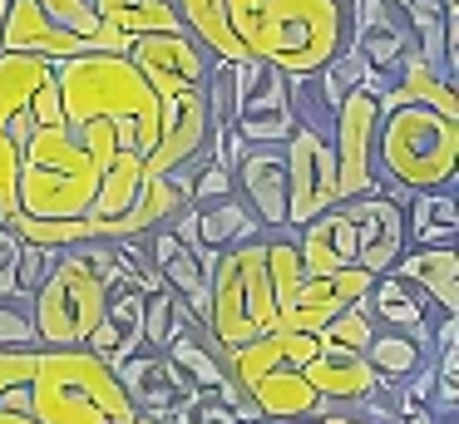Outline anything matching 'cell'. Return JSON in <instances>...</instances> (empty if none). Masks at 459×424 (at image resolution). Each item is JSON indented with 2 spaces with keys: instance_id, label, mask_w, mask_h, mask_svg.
<instances>
[{
  "instance_id": "44dd1931",
  "label": "cell",
  "mask_w": 459,
  "mask_h": 424,
  "mask_svg": "<svg viewBox=\"0 0 459 424\" xmlns=\"http://www.w3.org/2000/svg\"><path fill=\"white\" fill-rule=\"evenodd\" d=\"M297 252L307 276H336L346 266H356V222L346 217V207L311 217L307 227H297Z\"/></svg>"
},
{
  "instance_id": "7402d4cb",
  "label": "cell",
  "mask_w": 459,
  "mask_h": 424,
  "mask_svg": "<svg viewBox=\"0 0 459 424\" xmlns=\"http://www.w3.org/2000/svg\"><path fill=\"white\" fill-rule=\"evenodd\" d=\"M143 173H149V168H143V153H139V148H119V153H114V163L104 168V177H100V193H94V207H90L94 242H109L114 222H119V217L134 207V197H139Z\"/></svg>"
},
{
  "instance_id": "2e32d148",
  "label": "cell",
  "mask_w": 459,
  "mask_h": 424,
  "mask_svg": "<svg viewBox=\"0 0 459 424\" xmlns=\"http://www.w3.org/2000/svg\"><path fill=\"white\" fill-rule=\"evenodd\" d=\"M341 207L356 222V266L370 276H385L395 266V256L405 252V207L390 203L385 193L356 197V203H341Z\"/></svg>"
},
{
  "instance_id": "30bf717a",
  "label": "cell",
  "mask_w": 459,
  "mask_h": 424,
  "mask_svg": "<svg viewBox=\"0 0 459 424\" xmlns=\"http://www.w3.org/2000/svg\"><path fill=\"white\" fill-rule=\"evenodd\" d=\"M376 134H380V104L366 89H351L331 114V158H336V197L380 193V163H376Z\"/></svg>"
},
{
  "instance_id": "8d00e7d4",
  "label": "cell",
  "mask_w": 459,
  "mask_h": 424,
  "mask_svg": "<svg viewBox=\"0 0 459 424\" xmlns=\"http://www.w3.org/2000/svg\"><path fill=\"white\" fill-rule=\"evenodd\" d=\"M439 10H459V0H439Z\"/></svg>"
},
{
  "instance_id": "d4e9b609",
  "label": "cell",
  "mask_w": 459,
  "mask_h": 424,
  "mask_svg": "<svg viewBox=\"0 0 459 424\" xmlns=\"http://www.w3.org/2000/svg\"><path fill=\"white\" fill-rule=\"evenodd\" d=\"M366 365L376 370L380 385H400L405 375H415V370L429 365V335H410V331H385V325H376V335H370V345H366Z\"/></svg>"
},
{
  "instance_id": "3957f363",
  "label": "cell",
  "mask_w": 459,
  "mask_h": 424,
  "mask_svg": "<svg viewBox=\"0 0 459 424\" xmlns=\"http://www.w3.org/2000/svg\"><path fill=\"white\" fill-rule=\"evenodd\" d=\"M55 84H60L65 128H84V124L109 118V124L124 128V138H129L143 158L153 153L163 108H159V99H153V89L143 84V74L124 55L60 59V65H55Z\"/></svg>"
},
{
  "instance_id": "ba28073f",
  "label": "cell",
  "mask_w": 459,
  "mask_h": 424,
  "mask_svg": "<svg viewBox=\"0 0 459 424\" xmlns=\"http://www.w3.org/2000/svg\"><path fill=\"white\" fill-rule=\"evenodd\" d=\"M30 306H35L40 350H84V341L109 311V286L94 276L84 247H74V252H60L55 272L30 296Z\"/></svg>"
},
{
  "instance_id": "cb8c5ba5",
  "label": "cell",
  "mask_w": 459,
  "mask_h": 424,
  "mask_svg": "<svg viewBox=\"0 0 459 424\" xmlns=\"http://www.w3.org/2000/svg\"><path fill=\"white\" fill-rule=\"evenodd\" d=\"M459 242V203L455 193H415L405 203V247H455Z\"/></svg>"
},
{
  "instance_id": "9a60e30c",
  "label": "cell",
  "mask_w": 459,
  "mask_h": 424,
  "mask_svg": "<svg viewBox=\"0 0 459 424\" xmlns=\"http://www.w3.org/2000/svg\"><path fill=\"white\" fill-rule=\"evenodd\" d=\"M376 286V276L360 272V266H346L336 276H307L297 291V301L281 311L277 331H297V335H321L331 321H336L346 306L366 301V291Z\"/></svg>"
},
{
  "instance_id": "d6a6232c",
  "label": "cell",
  "mask_w": 459,
  "mask_h": 424,
  "mask_svg": "<svg viewBox=\"0 0 459 424\" xmlns=\"http://www.w3.org/2000/svg\"><path fill=\"white\" fill-rule=\"evenodd\" d=\"M15 256H21V237L0 227V296H15Z\"/></svg>"
},
{
  "instance_id": "836d02e7",
  "label": "cell",
  "mask_w": 459,
  "mask_h": 424,
  "mask_svg": "<svg viewBox=\"0 0 459 424\" xmlns=\"http://www.w3.org/2000/svg\"><path fill=\"white\" fill-rule=\"evenodd\" d=\"M321 424H366V420H356L351 410H326V414H321Z\"/></svg>"
},
{
  "instance_id": "9c48e42d",
  "label": "cell",
  "mask_w": 459,
  "mask_h": 424,
  "mask_svg": "<svg viewBox=\"0 0 459 424\" xmlns=\"http://www.w3.org/2000/svg\"><path fill=\"white\" fill-rule=\"evenodd\" d=\"M50 79V59L0 55V227L15 217V173L35 134V89Z\"/></svg>"
},
{
  "instance_id": "74e56055",
  "label": "cell",
  "mask_w": 459,
  "mask_h": 424,
  "mask_svg": "<svg viewBox=\"0 0 459 424\" xmlns=\"http://www.w3.org/2000/svg\"><path fill=\"white\" fill-rule=\"evenodd\" d=\"M5 5H11V0H0V20H5Z\"/></svg>"
},
{
  "instance_id": "5b68a950",
  "label": "cell",
  "mask_w": 459,
  "mask_h": 424,
  "mask_svg": "<svg viewBox=\"0 0 459 424\" xmlns=\"http://www.w3.org/2000/svg\"><path fill=\"white\" fill-rule=\"evenodd\" d=\"M35 424H134V404L119 375L90 350H35L30 375Z\"/></svg>"
},
{
  "instance_id": "4316f807",
  "label": "cell",
  "mask_w": 459,
  "mask_h": 424,
  "mask_svg": "<svg viewBox=\"0 0 459 424\" xmlns=\"http://www.w3.org/2000/svg\"><path fill=\"white\" fill-rule=\"evenodd\" d=\"M262 256H267V276H272L277 311H287V306L297 301L301 281H307V272H301V252H297V232H267L262 237Z\"/></svg>"
},
{
  "instance_id": "5bb4252c",
  "label": "cell",
  "mask_w": 459,
  "mask_h": 424,
  "mask_svg": "<svg viewBox=\"0 0 459 424\" xmlns=\"http://www.w3.org/2000/svg\"><path fill=\"white\" fill-rule=\"evenodd\" d=\"M232 193L238 203L252 212V222L262 232H291L287 227V163H281V148H257L232 163Z\"/></svg>"
},
{
  "instance_id": "ffe728a7",
  "label": "cell",
  "mask_w": 459,
  "mask_h": 424,
  "mask_svg": "<svg viewBox=\"0 0 459 424\" xmlns=\"http://www.w3.org/2000/svg\"><path fill=\"white\" fill-rule=\"evenodd\" d=\"M301 375H307V385L316 390V400L326 404V410H346V404H360V400H370V394L380 390V380L366 365V355L326 350V345L311 355Z\"/></svg>"
},
{
  "instance_id": "52a82bcc",
  "label": "cell",
  "mask_w": 459,
  "mask_h": 424,
  "mask_svg": "<svg viewBox=\"0 0 459 424\" xmlns=\"http://www.w3.org/2000/svg\"><path fill=\"white\" fill-rule=\"evenodd\" d=\"M277 296H272V276H267V256H262V237L257 242H238L222 247L218 266L208 272V331L212 350L232 355L242 345L262 341L267 331H277Z\"/></svg>"
},
{
  "instance_id": "6da1fadb",
  "label": "cell",
  "mask_w": 459,
  "mask_h": 424,
  "mask_svg": "<svg viewBox=\"0 0 459 424\" xmlns=\"http://www.w3.org/2000/svg\"><path fill=\"white\" fill-rule=\"evenodd\" d=\"M119 148L134 143L109 118L84 128H65V124L35 128L21 153V173H15V217H35V222L90 217L100 177Z\"/></svg>"
},
{
  "instance_id": "83f0119b",
  "label": "cell",
  "mask_w": 459,
  "mask_h": 424,
  "mask_svg": "<svg viewBox=\"0 0 459 424\" xmlns=\"http://www.w3.org/2000/svg\"><path fill=\"white\" fill-rule=\"evenodd\" d=\"M370 335H376V321H370V311H366V301H356V306H346V311L336 316V321L326 325V331L316 335L326 350H346V355H366V345H370Z\"/></svg>"
},
{
  "instance_id": "7c38bea8",
  "label": "cell",
  "mask_w": 459,
  "mask_h": 424,
  "mask_svg": "<svg viewBox=\"0 0 459 424\" xmlns=\"http://www.w3.org/2000/svg\"><path fill=\"white\" fill-rule=\"evenodd\" d=\"M297 128V108H291V79L267 65H238V114H232V134L242 143L257 148H281Z\"/></svg>"
},
{
  "instance_id": "d6986e66",
  "label": "cell",
  "mask_w": 459,
  "mask_h": 424,
  "mask_svg": "<svg viewBox=\"0 0 459 424\" xmlns=\"http://www.w3.org/2000/svg\"><path fill=\"white\" fill-rule=\"evenodd\" d=\"M385 276L415 286L439 316H459V252L455 247H405Z\"/></svg>"
},
{
  "instance_id": "4dcf8cb0",
  "label": "cell",
  "mask_w": 459,
  "mask_h": 424,
  "mask_svg": "<svg viewBox=\"0 0 459 424\" xmlns=\"http://www.w3.org/2000/svg\"><path fill=\"white\" fill-rule=\"evenodd\" d=\"M60 252H45V247L21 242V256H15V296H35L45 286V276L55 272Z\"/></svg>"
},
{
  "instance_id": "8fae6325",
  "label": "cell",
  "mask_w": 459,
  "mask_h": 424,
  "mask_svg": "<svg viewBox=\"0 0 459 424\" xmlns=\"http://www.w3.org/2000/svg\"><path fill=\"white\" fill-rule=\"evenodd\" d=\"M281 163H287V227L291 232L341 203L331 134H321V128H311V124H297L291 138L281 143Z\"/></svg>"
},
{
  "instance_id": "4fadbf2b",
  "label": "cell",
  "mask_w": 459,
  "mask_h": 424,
  "mask_svg": "<svg viewBox=\"0 0 459 424\" xmlns=\"http://www.w3.org/2000/svg\"><path fill=\"white\" fill-rule=\"evenodd\" d=\"M124 59L143 74V84L153 89L159 104L163 99L188 94V89H203L208 84V65H212L188 30H173V35H139L129 49H124Z\"/></svg>"
},
{
  "instance_id": "e575fe53",
  "label": "cell",
  "mask_w": 459,
  "mask_h": 424,
  "mask_svg": "<svg viewBox=\"0 0 459 424\" xmlns=\"http://www.w3.org/2000/svg\"><path fill=\"white\" fill-rule=\"evenodd\" d=\"M400 424H439V420L429 410H415V414H400Z\"/></svg>"
},
{
  "instance_id": "d590c367",
  "label": "cell",
  "mask_w": 459,
  "mask_h": 424,
  "mask_svg": "<svg viewBox=\"0 0 459 424\" xmlns=\"http://www.w3.org/2000/svg\"><path fill=\"white\" fill-rule=\"evenodd\" d=\"M134 424H163V420H149V414H134Z\"/></svg>"
},
{
  "instance_id": "f546056e",
  "label": "cell",
  "mask_w": 459,
  "mask_h": 424,
  "mask_svg": "<svg viewBox=\"0 0 459 424\" xmlns=\"http://www.w3.org/2000/svg\"><path fill=\"white\" fill-rule=\"evenodd\" d=\"M35 5H40L45 15H50L55 25L65 30V35L84 39V45L100 55V20H94V5H90V0H35Z\"/></svg>"
},
{
  "instance_id": "e0dca14e",
  "label": "cell",
  "mask_w": 459,
  "mask_h": 424,
  "mask_svg": "<svg viewBox=\"0 0 459 424\" xmlns=\"http://www.w3.org/2000/svg\"><path fill=\"white\" fill-rule=\"evenodd\" d=\"M0 55H35V59H74V55H94L84 39L65 35L50 15H45L35 0H11L5 5V20H0Z\"/></svg>"
},
{
  "instance_id": "1f68e13d",
  "label": "cell",
  "mask_w": 459,
  "mask_h": 424,
  "mask_svg": "<svg viewBox=\"0 0 459 424\" xmlns=\"http://www.w3.org/2000/svg\"><path fill=\"white\" fill-rule=\"evenodd\" d=\"M232 197V168L228 163H203L198 173L188 177V207H212Z\"/></svg>"
},
{
  "instance_id": "8992f818",
  "label": "cell",
  "mask_w": 459,
  "mask_h": 424,
  "mask_svg": "<svg viewBox=\"0 0 459 424\" xmlns=\"http://www.w3.org/2000/svg\"><path fill=\"white\" fill-rule=\"evenodd\" d=\"M321 350L316 335L297 331H267L262 341L222 355V370L238 385V394L262 414V420H321L326 404L307 385V360Z\"/></svg>"
},
{
  "instance_id": "603a6c76",
  "label": "cell",
  "mask_w": 459,
  "mask_h": 424,
  "mask_svg": "<svg viewBox=\"0 0 459 424\" xmlns=\"http://www.w3.org/2000/svg\"><path fill=\"white\" fill-rule=\"evenodd\" d=\"M366 311H370V321L385 325V331L429 335V311H435V306H429L415 286L395 281V276H376V286L366 291Z\"/></svg>"
},
{
  "instance_id": "ac0fdd59",
  "label": "cell",
  "mask_w": 459,
  "mask_h": 424,
  "mask_svg": "<svg viewBox=\"0 0 459 424\" xmlns=\"http://www.w3.org/2000/svg\"><path fill=\"white\" fill-rule=\"evenodd\" d=\"M100 20V55H124L139 35H173L183 30L173 0H90Z\"/></svg>"
},
{
  "instance_id": "484cf974",
  "label": "cell",
  "mask_w": 459,
  "mask_h": 424,
  "mask_svg": "<svg viewBox=\"0 0 459 424\" xmlns=\"http://www.w3.org/2000/svg\"><path fill=\"white\" fill-rule=\"evenodd\" d=\"M193 212H198V247H208V252H222V247L267 237L257 222H252L247 207L238 203V193L222 197V203H212V207H193Z\"/></svg>"
},
{
  "instance_id": "7a4b0ae2",
  "label": "cell",
  "mask_w": 459,
  "mask_h": 424,
  "mask_svg": "<svg viewBox=\"0 0 459 424\" xmlns=\"http://www.w3.org/2000/svg\"><path fill=\"white\" fill-rule=\"evenodd\" d=\"M228 35L247 65L311 79L351 49L346 0H222Z\"/></svg>"
},
{
  "instance_id": "f1b7e54d",
  "label": "cell",
  "mask_w": 459,
  "mask_h": 424,
  "mask_svg": "<svg viewBox=\"0 0 459 424\" xmlns=\"http://www.w3.org/2000/svg\"><path fill=\"white\" fill-rule=\"evenodd\" d=\"M0 350H40L30 296H0Z\"/></svg>"
},
{
  "instance_id": "277c9868",
  "label": "cell",
  "mask_w": 459,
  "mask_h": 424,
  "mask_svg": "<svg viewBox=\"0 0 459 424\" xmlns=\"http://www.w3.org/2000/svg\"><path fill=\"white\" fill-rule=\"evenodd\" d=\"M376 163L380 177H390V187H380V193L400 207L415 193H445V187H455L459 173V118H445L420 104L390 108V114H380Z\"/></svg>"
}]
</instances>
